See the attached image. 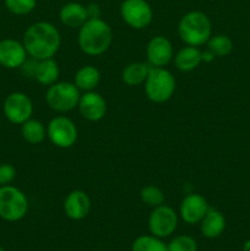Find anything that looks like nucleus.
<instances>
[{"label": "nucleus", "mask_w": 250, "mask_h": 251, "mask_svg": "<svg viewBox=\"0 0 250 251\" xmlns=\"http://www.w3.org/2000/svg\"><path fill=\"white\" fill-rule=\"evenodd\" d=\"M22 43L28 56L36 60L54 58L61 44L60 32L50 22H34L25 31Z\"/></svg>", "instance_id": "f257e3e1"}, {"label": "nucleus", "mask_w": 250, "mask_h": 251, "mask_svg": "<svg viewBox=\"0 0 250 251\" xmlns=\"http://www.w3.org/2000/svg\"><path fill=\"white\" fill-rule=\"evenodd\" d=\"M78 47L86 55L98 56L109 49L113 42V31L100 17L88 19L78 28Z\"/></svg>", "instance_id": "f03ea898"}, {"label": "nucleus", "mask_w": 250, "mask_h": 251, "mask_svg": "<svg viewBox=\"0 0 250 251\" xmlns=\"http://www.w3.org/2000/svg\"><path fill=\"white\" fill-rule=\"evenodd\" d=\"M178 34L186 46L201 47L212 36V24L207 15L199 10L186 12L178 24Z\"/></svg>", "instance_id": "7ed1b4c3"}, {"label": "nucleus", "mask_w": 250, "mask_h": 251, "mask_svg": "<svg viewBox=\"0 0 250 251\" xmlns=\"http://www.w3.org/2000/svg\"><path fill=\"white\" fill-rule=\"evenodd\" d=\"M175 92V78L173 74L164 68H150L145 81V93L153 103H166Z\"/></svg>", "instance_id": "20e7f679"}, {"label": "nucleus", "mask_w": 250, "mask_h": 251, "mask_svg": "<svg viewBox=\"0 0 250 251\" xmlns=\"http://www.w3.org/2000/svg\"><path fill=\"white\" fill-rule=\"evenodd\" d=\"M28 212L26 194L14 185L0 186V218L6 222H17Z\"/></svg>", "instance_id": "39448f33"}, {"label": "nucleus", "mask_w": 250, "mask_h": 251, "mask_svg": "<svg viewBox=\"0 0 250 251\" xmlns=\"http://www.w3.org/2000/svg\"><path fill=\"white\" fill-rule=\"evenodd\" d=\"M80 90L74 82H55L46 92V102L50 109L58 113H68L77 108Z\"/></svg>", "instance_id": "423d86ee"}, {"label": "nucleus", "mask_w": 250, "mask_h": 251, "mask_svg": "<svg viewBox=\"0 0 250 251\" xmlns=\"http://www.w3.org/2000/svg\"><path fill=\"white\" fill-rule=\"evenodd\" d=\"M47 137L55 147L70 149L77 141L78 130L70 118L58 115L49 122L47 126Z\"/></svg>", "instance_id": "0eeeda50"}, {"label": "nucleus", "mask_w": 250, "mask_h": 251, "mask_svg": "<svg viewBox=\"0 0 250 251\" xmlns=\"http://www.w3.org/2000/svg\"><path fill=\"white\" fill-rule=\"evenodd\" d=\"M123 21L134 29H144L153 20V10L147 0H124L120 5Z\"/></svg>", "instance_id": "6e6552de"}, {"label": "nucleus", "mask_w": 250, "mask_h": 251, "mask_svg": "<svg viewBox=\"0 0 250 251\" xmlns=\"http://www.w3.org/2000/svg\"><path fill=\"white\" fill-rule=\"evenodd\" d=\"M2 112L5 118L11 124L22 125L31 119L33 114L32 100L24 92H12L6 96L2 103Z\"/></svg>", "instance_id": "1a4fd4ad"}, {"label": "nucleus", "mask_w": 250, "mask_h": 251, "mask_svg": "<svg viewBox=\"0 0 250 251\" xmlns=\"http://www.w3.org/2000/svg\"><path fill=\"white\" fill-rule=\"evenodd\" d=\"M178 227V215L169 206H157L149 217V229L157 238H167L174 233Z\"/></svg>", "instance_id": "9d476101"}, {"label": "nucleus", "mask_w": 250, "mask_h": 251, "mask_svg": "<svg viewBox=\"0 0 250 251\" xmlns=\"http://www.w3.org/2000/svg\"><path fill=\"white\" fill-rule=\"evenodd\" d=\"M146 58L150 66L164 68L174 58L173 44L164 36L153 37L147 43Z\"/></svg>", "instance_id": "9b49d317"}, {"label": "nucleus", "mask_w": 250, "mask_h": 251, "mask_svg": "<svg viewBox=\"0 0 250 251\" xmlns=\"http://www.w3.org/2000/svg\"><path fill=\"white\" fill-rule=\"evenodd\" d=\"M26 48L24 43L14 38L0 41V65L5 69H19L27 60Z\"/></svg>", "instance_id": "f8f14e48"}, {"label": "nucleus", "mask_w": 250, "mask_h": 251, "mask_svg": "<svg viewBox=\"0 0 250 251\" xmlns=\"http://www.w3.org/2000/svg\"><path fill=\"white\" fill-rule=\"evenodd\" d=\"M208 206L207 200L200 194L191 193L188 194L183 199L179 207V215L180 218L188 225H196L202 221L205 215L207 213Z\"/></svg>", "instance_id": "ddd939ff"}, {"label": "nucleus", "mask_w": 250, "mask_h": 251, "mask_svg": "<svg viewBox=\"0 0 250 251\" xmlns=\"http://www.w3.org/2000/svg\"><path fill=\"white\" fill-rule=\"evenodd\" d=\"M78 112L88 122H100L107 113V102L96 91L83 92L78 100Z\"/></svg>", "instance_id": "4468645a"}, {"label": "nucleus", "mask_w": 250, "mask_h": 251, "mask_svg": "<svg viewBox=\"0 0 250 251\" xmlns=\"http://www.w3.org/2000/svg\"><path fill=\"white\" fill-rule=\"evenodd\" d=\"M90 210L91 199L83 190H73L64 201V212L73 221L83 220Z\"/></svg>", "instance_id": "2eb2a0df"}, {"label": "nucleus", "mask_w": 250, "mask_h": 251, "mask_svg": "<svg viewBox=\"0 0 250 251\" xmlns=\"http://www.w3.org/2000/svg\"><path fill=\"white\" fill-rule=\"evenodd\" d=\"M59 19L61 24L69 28H80L88 20L87 9L81 2H66L59 11Z\"/></svg>", "instance_id": "dca6fc26"}, {"label": "nucleus", "mask_w": 250, "mask_h": 251, "mask_svg": "<svg viewBox=\"0 0 250 251\" xmlns=\"http://www.w3.org/2000/svg\"><path fill=\"white\" fill-rule=\"evenodd\" d=\"M174 65L181 73L193 71L202 63V51L198 47L186 46L181 48L173 58Z\"/></svg>", "instance_id": "f3484780"}, {"label": "nucleus", "mask_w": 250, "mask_h": 251, "mask_svg": "<svg viewBox=\"0 0 250 251\" xmlns=\"http://www.w3.org/2000/svg\"><path fill=\"white\" fill-rule=\"evenodd\" d=\"M201 232L208 239L218 238L225 229V218L217 208L210 207L201 221Z\"/></svg>", "instance_id": "a211bd4d"}, {"label": "nucleus", "mask_w": 250, "mask_h": 251, "mask_svg": "<svg viewBox=\"0 0 250 251\" xmlns=\"http://www.w3.org/2000/svg\"><path fill=\"white\" fill-rule=\"evenodd\" d=\"M59 75H60V70L54 58L37 60L36 70L33 74V77L37 82L49 87L53 83L58 82Z\"/></svg>", "instance_id": "6ab92c4d"}, {"label": "nucleus", "mask_w": 250, "mask_h": 251, "mask_svg": "<svg viewBox=\"0 0 250 251\" xmlns=\"http://www.w3.org/2000/svg\"><path fill=\"white\" fill-rule=\"evenodd\" d=\"M100 81V73L96 66L85 65L78 69L74 77V83L82 92L95 91Z\"/></svg>", "instance_id": "aec40b11"}, {"label": "nucleus", "mask_w": 250, "mask_h": 251, "mask_svg": "<svg viewBox=\"0 0 250 251\" xmlns=\"http://www.w3.org/2000/svg\"><path fill=\"white\" fill-rule=\"evenodd\" d=\"M150 68L151 66L142 61H135L130 63L123 69L122 80L127 86H139L145 83L147 76H149Z\"/></svg>", "instance_id": "412c9836"}, {"label": "nucleus", "mask_w": 250, "mask_h": 251, "mask_svg": "<svg viewBox=\"0 0 250 251\" xmlns=\"http://www.w3.org/2000/svg\"><path fill=\"white\" fill-rule=\"evenodd\" d=\"M21 135L28 144L39 145L46 140L47 127L42 122L31 118L21 125Z\"/></svg>", "instance_id": "4be33fe9"}, {"label": "nucleus", "mask_w": 250, "mask_h": 251, "mask_svg": "<svg viewBox=\"0 0 250 251\" xmlns=\"http://www.w3.org/2000/svg\"><path fill=\"white\" fill-rule=\"evenodd\" d=\"M207 49L212 51L213 55L218 58H223L232 53L233 50V42L225 34H216L211 36L207 41Z\"/></svg>", "instance_id": "5701e85b"}, {"label": "nucleus", "mask_w": 250, "mask_h": 251, "mask_svg": "<svg viewBox=\"0 0 250 251\" xmlns=\"http://www.w3.org/2000/svg\"><path fill=\"white\" fill-rule=\"evenodd\" d=\"M131 251H168L161 238L154 235H141L132 243Z\"/></svg>", "instance_id": "b1692460"}, {"label": "nucleus", "mask_w": 250, "mask_h": 251, "mask_svg": "<svg viewBox=\"0 0 250 251\" xmlns=\"http://www.w3.org/2000/svg\"><path fill=\"white\" fill-rule=\"evenodd\" d=\"M140 198H141L142 202L153 208L157 207V206L163 205L164 200H166L163 191L156 185L144 186L140 191Z\"/></svg>", "instance_id": "393cba45"}, {"label": "nucleus", "mask_w": 250, "mask_h": 251, "mask_svg": "<svg viewBox=\"0 0 250 251\" xmlns=\"http://www.w3.org/2000/svg\"><path fill=\"white\" fill-rule=\"evenodd\" d=\"M4 4L11 14L25 16L36 9L37 0H4Z\"/></svg>", "instance_id": "a878e982"}, {"label": "nucleus", "mask_w": 250, "mask_h": 251, "mask_svg": "<svg viewBox=\"0 0 250 251\" xmlns=\"http://www.w3.org/2000/svg\"><path fill=\"white\" fill-rule=\"evenodd\" d=\"M167 248L168 251H196L198 243L190 235H178L171 240Z\"/></svg>", "instance_id": "bb28decb"}, {"label": "nucleus", "mask_w": 250, "mask_h": 251, "mask_svg": "<svg viewBox=\"0 0 250 251\" xmlns=\"http://www.w3.org/2000/svg\"><path fill=\"white\" fill-rule=\"evenodd\" d=\"M16 178V169L9 163L0 164V186L9 185Z\"/></svg>", "instance_id": "cd10ccee"}, {"label": "nucleus", "mask_w": 250, "mask_h": 251, "mask_svg": "<svg viewBox=\"0 0 250 251\" xmlns=\"http://www.w3.org/2000/svg\"><path fill=\"white\" fill-rule=\"evenodd\" d=\"M86 9H87L88 19H95V17L100 16V9L96 2H91V4L86 5Z\"/></svg>", "instance_id": "c85d7f7f"}, {"label": "nucleus", "mask_w": 250, "mask_h": 251, "mask_svg": "<svg viewBox=\"0 0 250 251\" xmlns=\"http://www.w3.org/2000/svg\"><path fill=\"white\" fill-rule=\"evenodd\" d=\"M216 56L213 55L212 51H210L208 49H206L205 51H202V61L203 63H211V61L215 59Z\"/></svg>", "instance_id": "c756f323"}, {"label": "nucleus", "mask_w": 250, "mask_h": 251, "mask_svg": "<svg viewBox=\"0 0 250 251\" xmlns=\"http://www.w3.org/2000/svg\"><path fill=\"white\" fill-rule=\"evenodd\" d=\"M243 251H250V239H248L247 242L243 245Z\"/></svg>", "instance_id": "7c9ffc66"}, {"label": "nucleus", "mask_w": 250, "mask_h": 251, "mask_svg": "<svg viewBox=\"0 0 250 251\" xmlns=\"http://www.w3.org/2000/svg\"><path fill=\"white\" fill-rule=\"evenodd\" d=\"M0 251H5V249L2 247H0Z\"/></svg>", "instance_id": "2f4dec72"}, {"label": "nucleus", "mask_w": 250, "mask_h": 251, "mask_svg": "<svg viewBox=\"0 0 250 251\" xmlns=\"http://www.w3.org/2000/svg\"><path fill=\"white\" fill-rule=\"evenodd\" d=\"M98 251H105V250H98Z\"/></svg>", "instance_id": "473e14b6"}]
</instances>
